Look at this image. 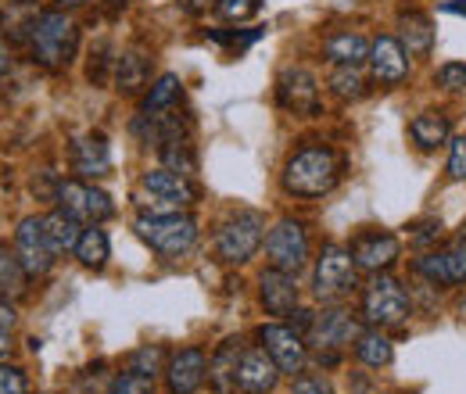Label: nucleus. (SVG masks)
<instances>
[{"mask_svg": "<svg viewBox=\"0 0 466 394\" xmlns=\"http://www.w3.org/2000/svg\"><path fill=\"white\" fill-rule=\"evenodd\" d=\"M29 290V273L22 269L18 255L0 248V301H18Z\"/></svg>", "mask_w": 466, "mask_h": 394, "instance_id": "c756f323", "label": "nucleus"}, {"mask_svg": "<svg viewBox=\"0 0 466 394\" xmlns=\"http://www.w3.org/2000/svg\"><path fill=\"white\" fill-rule=\"evenodd\" d=\"M40 0H7L4 11H0V33L11 40V44H29V33L40 18Z\"/></svg>", "mask_w": 466, "mask_h": 394, "instance_id": "5701e85b", "label": "nucleus"}, {"mask_svg": "<svg viewBox=\"0 0 466 394\" xmlns=\"http://www.w3.org/2000/svg\"><path fill=\"white\" fill-rule=\"evenodd\" d=\"M359 287V269L351 262V251L341 244H327L312 269V294L319 301H341Z\"/></svg>", "mask_w": 466, "mask_h": 394, "instance_id": "423d86ee", "label": "nucleus"}, {"mask_svg": "<svg viewBox=\"0 0 466 394\" xmlns=\"http://www.w3.org/2000/svg\"><path fill=\"white\" fill-rule=\"evenodd\" d=\"M151 83V55L144 47H129L116 61V90L122 97H137L144 94Z\"/></svg>", "mask_w": 466, "mask_h": 394, "instance_id": "412c9836", "label": "nucleus"}, {"mask_svg": "<svg viewBox=\"0 0 466 394\" xmlns=\"http://www.w3.org/2000/svg\"><path fill=\"white\" fill-rule=\"evenodd\" d=\"M108 4H116V7H122V4H129V0H108Z\"/></svg>", "mask_w": 466, "mask_h": 394, "instance_id": "de8ad7c7", "label": "nucleus"}, {"mask_svg": "<svg viewBox=\"0 0 466 394\" xmlns=\"http://www.w3.org/2000/svg\"><path fill=\"white\" fill-rule=\"evenodd\" d=\"M0 394H29V380L18 366L0 362Z\"/></svg>", "mask_w": 466, "mask_h": 394, "instance_id": "4c0bfd02", "label": "nucleus"}, {"mask_svg": "<svg viewBox=\"0 0 466 394\" xmlns=\"http://www.w3.org/2000/svg\"><path fill=\"white\" fill-rule=\"evenodd\" d=\"M240 355H244V344L237 338H227L216 355L208 359V384L216 394H237V366H240Z\"/></svg>", "mask_w": 466, "mask_h": 394, "instance_id": "4be33fe9", "label": "nucleus"}, {"mask_svg": "<svg viewBox=\"0 0 466 394\" xmlns=\"http://www.w3.org/2000/svg\"><path fill=\"white\" fill-rule=\"evenodd\" d=\"M208 377V355L201 348H179L166 366V388L169 394H194Z\"/></svg>", "mask_w": 466, "mask_h": 394, "instance_id": "f3484780", "label": "nucleus"}, {"mask_svg": "<svg viewBox=\"0 0 466 394\" xmlns=\"http://www.w3.org/2000/svg\"><path fill=\"white\" fill-rule=\"evenodd\" d=\"M399 44H402V51L409 57L431 55V47H434V22H431V15H423V11L402 15V22H399Z\"/></svg>", "mask_w": 466, "mask_h": 394, "instance_id": "b1692460", "label": "nucleus"}, {"mask_svg": "<svg viewBox=\"0 0 466 394\" xmlns=\"http://www.w3.org/2000/svg\"><path fill=\"white\" fill-rule=\"evenodd\" d=\"M15 255L22 262V269L29 273V280H44L51 269H55V248L44 233V219L36 216H25L18 229H15Z\"/></svg>", "mask_w": 466, "mask_h": 394, "instance_id": "9b49d317", "label": "nucleus"}, {"mask_svg": "<svg viewBox=\"0 0 466 394\" xmlns=\"http://www.w3.org/2000/svg\"><path fill=\"white\" fill-rule=\"evenodd\" d=\"M262 244H266V258H269L273 269H284V273L298 277L309 266V233L294 219H280L266 233Z\"/></svg>", "mask_w": 466, "mask_h": 394, "instance_id": "9d476101", "label": "nucleus"}, {"mask_svg": "<svg viewBox=\"0 0 466 394\" xmlns=\"http://www.w3.org/2000/svg\"><path fill=\"white\" fill-rule=\"evenodd\" d=\"M183 4H187V11H205V7H208V0H183ZM212 4H216V0H212Z\"/></svg>", "mask_w": 466, "mask_h": 394, "instance_id": "a18cd8bd", "label": "nucleus"}, {"mask_svg": "<svg viewBox=\"0 0 466 394\" xmlns=\"http://www.w3.org/2000/svg\"><path fill=\"white\" fill-rule=\"evenodd\" d=\"M280 366L273 362V355L258 344V348H244L240 366H237V391L244 394H269L280 380Z\"/></svg>", "mask_w": 466, "mask_h": 394, "instance_id": "dca6fc26", "label": "nucleus"}, {"mask_svg": "<svg viewBox=\"0 0 466 394\" xmlns=\"http://www.w3.org/2000/svg\"><path fill=\"white\" fill-rule=\"evenodd\" d=\"M349 251L355 269H362V273H384V269H391L399 262L402 244L388 229H362V233H355Z\"/></svg>", "mask_w": 466, "mask_h": 394, "instance_id": "ddd939ff", "label": "nucleus"}, {"mask_svg": "<svg viewBox=\"0 0 466 394\" xmlns=\"http://www.w3.org/2000/svg\"><path fill=\"white\" fill-rule=\"evenodd\" d=\"M76 258H79V266H86V269H105L108 258H112L108 233H105L101 226H86L83 237H79V244H76Z\"/></svg>", "mask_w": 466, "mask_h": 394, "instance_id": "cd10ccee", "label": "nucleus"}, {"mask_svg": "<svg viewBox=\"0 0 466 394\" xmlns=\"http://www.w3.org/2000/svg\"><path fill=\"white\" fill-rule=\"evenodd\" d=\"M158 158H162L166 169L179 172V176H194L198 172V155H194L190 140H173V144L158 147Z\"/></svg>", "mask_w": 466, "mask_h": 394, "instance_id": "473e14b6", "label": "nucleus"}, {"mask_svg": "<svg viewBox=\"0 0 466 394\" xmlns=\"http://www.w3.org/2000/svg\"><path fill=\"white\" fill-rule=\"evenodd\" d=\"M44 233H47L55 255H68V251H76V244L83 237V223L76 216H68L65 208H55L51 216H44Z\"/></svg>", "mask_w": 466, "mask_h": 394, "instance_id": "bb28decb", "label": "nucleus"}, {"mask_svg": "<svg viewBox=\"0 0 466 394\" xmlns=\"http://www.w3.org/2000/svg\"><path fill=\"white\" fill-rule=\"evenodd\" d=\"M355 359L362 362V366H370V369H384V366H391V359H395V348H391V340L384 338L380 330H362L359 338H355Z\"/></svg>", "mask_w": 466, "mask_h": 394, "instance_id": "c85d7f7f", "label": "nucleus"}, {"mask_svg": "<svg viewBox=\"0 0 466 394\" xmlns=\"http://www.w3.org/2000/svg\"><path fill=\"white\" fill-rule=\"evenodd\" d=\"M79 51V25L65 7H51L36 18L33 33H29V55L40 68L61 72L72 65V57Z\"/></svg>", "mask_w": 466, "mask_h": 394, "instance_id": "f03ea898", "label": "nucleus"}, {"mask_svg": "<svg viewBox=\"0 0 466 394\" xmlns=\"http://www.w3.org/2000/svg\"><path fill=\"white\" fill-rule=\"evenodd\" d=\"M330 90H334L341 101H359V97H366V79H362L359 65H334V72H330Z\"/></svg>", "mask_w": 466, "mask_h": 394, "instance_id": "2f4dec72", "label": "nucleus"}, {"mask_svg": "<svg viewBox=\"0 0 466 394\" xmlns=\"http://www.w3.org/2000/svg\"><path fill=\"white\" fill-rule=\"evenodd\" d=\"M362 334V327H359V319L351 316L349 308H323V312H316L312 316V327H309V348H316V355L323 359V362H338V355L355 344V338Z\"/></svg>", "mask_w": 466, "mask_h": 394, "instance_id": "6e6552de", "label": "nucleus"}, {"mask_svg": "<svg viewBox=\"0 0 466 394\" xmlns=\"http://www.w3.org/2000/svg\"><path fill=\"white\" fill-rule=\"evenodd\" d=\"M151 4H166V0H151Z\"/></svg>", "mask_w": 466, "mask_h": 394, "instance_id": "09e8293b", "label": "nucleus"}, {"mask_svg": "<svg viewBox=\"0 0 466 394\" xmlns=\"http://www.w3.org/2000/svg\"><path fill=\"white\" fill-rule=\"evenodd\" d=\"M277 101L280 108L294 115H316L319 112V79L301 65H288L277 76Z\"/></svg>", "mask_w": 466, "mask_h": 394, "instance_id": "2eb2a0df", "label": "nucleus"}, {"mask_svg": "<svg viewBox=\"0 0 466 394\" xmlns=\"http://www.w3.org/2000/svg\"><path fill=\"white\" fill-rule=\"evenodd\" d=\"M258 298H262L269 316H294V308H298V280L291 273L269 266L258 277Z\"/></svg>", "mask_w": 466, "mask_h": 394, "instance_id": "aec40b11", "label": "nucleus"}, {"mask_svg": "<svg viewBox=\"0 0 466 394\" xmlns=\"http://www.w3.org/2000/svg\"><path fill=\"white\" fill-rule=\"evenodd\" d=\"M58 208H65L68 216H76L79 223L101 226L105 219L116 216V201L108 190L90 187L86 179H61L58 183Z\"/></svg>", "mask_w": 466, "mask_h": 394, "instance_id": "1a4fd4ad", "label": "nucleus"}, {"mask_svg": "<svg viewBox=\"0 0 466 394\" xmlns=\"http://www.w3.org/2000/svg\"><path fill=\"white\" fill-rule=\"evenodd\" d=\"M441 11H449V15H466V0H452V4H445Z\"/></svg>", "mask_w": 466, "mask_h": 394, "instance_id": "c03bdc74", "label": "nucleus"}, {"mask_svg": "<svg viewBox=\"0 0 466 394\" xmlns=\"http://www.w3.org/2000/svg\"><path fill=\"white\" fill-rule=\"evenodd\" d=\"M137 237L158 251L162 258H179L198 244V223L187 212H173V216H140L137 219Z\"/></svg>", "mask_w": 466, "mask_h": 394, "instance_id": "20e7f679", "label": "nucleus"}, {"mask_svg": "<svg viewBox=\"0 0 466 394\" xmlns=\"http://www.w3.org/2000/svg\"><path fill=\"white\" fill-rule=\"evenodd\" d=\"M68 158H72V172L79 179H97V176L112 172V147H108L105 133H86V136L72 140Z\"/></svg>", "mask_w": 466, "mask_h": 394, "instance_id": "a211bd4d", "label": "nucleus"}, {"mask_svg": "<svg viewBox=\"0 0 466 394\" xmlns=\"http://www.w3.org/2000/svg\"><path fill=\"white\" fill-rule=\"evenodd\" d=\"M61 7H83V4H86V0H58Z\"/></svg>", "mask_w": 466, "mask_h": 394, "instance_id": "49530a36", "label": "nucleus"}, {"mask_svg": "<svg viewBox=\"0 0 466 394\" xmlns=\"http://www.w3.org/2000/svg\"><path fill=\"white\" fill-rule=\"evenodd\" d=\"M151 391H155V380L151 377H144L137 369H122V373L112 377V384H108L105 394H151Z\"/></svg>", "mask_w": 466, "mask_h": 394, "instance_id": "f704fd0d", "label": "nucleus"}, {"mask_svg": "<svg viewBox=\"0 0 466 394\" xmlns=\"http://www.w3.org/2000/svg\"><path fill=\"white\" fill-rule=\"evenodd\" d=\"M15 323H18V316H15L11 301H0V355H7V348H11V334H15Z\"/></svg>", "mask_w": 466, "mask_h": 394, "instance_id": "58836bf2", "label": "nucleus"}, {"mask_svg": "<svg viewBox=\"0 0 466 394\" xmlns=\"http://www.w3.org/2000/svg\"><path fill=\"white\" fill-rule=\"evenodd\" d=\"M198 201V187L190 183V176H179L173 169H147L140 176L137 187V205L144 208V216H173L187 212Z\"/></svg>", "mask_w": 466, "mask_h": 394, "instance_id": "7ed1b4c3", "label": "nucleus"}, {"mask_svg": "<svg viewBox=\"0 0 466 394\" xmlns=\"http://www.w3.org/2000/svg\"><path fill=\"white\" fill-rule=\"evenodd\" d=\"M362 319L373 330H388V327H402L409 319V294L406 287L388 277V273H373V280L362 290Z\"/></svg>", "mask_w": 466, "mask_h": 394, "instance_id": "39448f33", "label": "nucleus"}, {"mask_svg": "<svg viewBox=\"0 0 466 394\" xmlns=\"http://www.w3.org/2000/svg\"><path fill=\"white\" fill-rule=\"evenodd\" d=\"M258 340H262V348L273 355V362L280 366V373H288V377L305 373V362H309L305 334H298L288 323H269V327L258 330Z\"/></svg>", "mask_w": 466, "mask_h": 394, "instance_id": "4468645a", "label": "nucleus"}, {"mask_svg": "<svg viewBox=\"0 0 466 394\" xmlns=\"http://www.w3.org/2000/svg\"><path fill=\"white\" fill-rule=\"evenodd\" d=\"M166 348L162 344H144V348H137L133 351V359H129V369H137V373H144V377H158V373H166Z\"/></svg>", "mask_w": 466, "mask_h": 394, "instance_id": "72a5a7b5", "label": "nucleus"}, {"mask_svg": "<svg viewBox=\"0 0 466 394\" xmlns=\"http://www.w3.org/2000/svg\"><path fill=\"white\" fill-rule=\"evenodd\" d=\"M262 11V0H216V15L223 22H248Z\"/></svg>", "mask_w": 466, "mask_h": 394, "instance_id": "c9c22d12", "label": "nucleus"}, {"mask_svg": "<svg viewBox=\"0 0 466 394\" xmlns=\"http://www.w3.org/2000/svg\"><path fill=\"white\" fill-rule=\"evenodd\" d=\"M262 240H266V219L258 212H237L216 233V255L227 266H244L255 258Z\"/></svg>", "mask_w": 466, "mask_h": 394, "instance_id": "0eeeda50", "label": "nucleus"}, {"mask_svg": "<svg viewBox=\"0 0 466 394\" xmlns=\"http://www.w3.org/2000/svg\"><path fill=\"white\" fill-rule=\"evenodd\" d=\"M412 273L420 280H427L431 287H456L466 283V237L452 240L441 251H423L412 262Z\"/></svg>", "mask_w": 466, "mask_h": 394, "instance_id": "f8f14e48", "label": "nucleus"}, {"mask_svg": "<svg viewBox=\"0 0 466 394\" xmlns=\"http://www.w3.org/2000/svg\"><path fill=\"white\" fill-rule=\"evenodd\" d=\"M11 68V51H7V40H4V33H0V76Z\"/></svg>", "mask_w": 466, "mask_h": 394, "instance_id": "37998d69", "label": "nucleus"}, {"mask_svg": "<svg viewBox=\"0 0 466 394\" xmlns=\"http://www.w3.org/2000/svg\"><path fill=\"white\" fill-rule=\"evenodd\" d=\"M151 394H155V391H151Z\"/></svg>", "mask_w": 466, "mask_h": 394, "instance_id": "8fccbe9b", "label": "nucleus"}, {"mask_svg": "<svg viewBox=\"0 0 466 394\" xmlns=\"http://www.w3.org/2000/svg\"><path fill=\"white\" fill-rule=\"evenodd\" d=\"M449 176L452 179H466V136L452 140V151H449Z\"/></svg>", "mask_w": 466, "mask_h": 394, "instance_id": "ea45409f", "label": "nucleus"}, {"mask_svg": "<svg viewBox=\"0 0 466 394\" xmlns=\"http://www.w3.org/2000/svg\"><path fill=\"white\" fill-rule=\"evenodd\" d=\"M409 136L423 147V151H434L438 144H445L452 136V118L445 112H420L409 122Z\"/></svg>", "mask_w": 466, "mask_h": 394, "instance_id": "a878e982", "label": "nucleus"}, {"mask_svg": "<svg viewBox=\"0 0 466 394\" xmlns=\"http://www.w3.org/2000/svg\"><path fill=\"white\" fill-rule=\"evenodd\" d=\"M370 40L362 33H351V29H341V33H330L327 44H323V55L330 65H362L370 61Z\"/></svg>", "mask_w": 466, "mask_h": 394, "instance_id": "393cba45", "label": "nucleus"}, {"mask_svg": "<svg viewBox=\"0 0 466 394\" xmlns=\"http://www.w3.org/2000/svg\"><path fill=\"white\" fill-rule=\"evenodd\" d=\"M341 183V158L327 144L298 147L284 166V190L294 197H327Z\"/></svg>", "mask_w": 466, "mask_h": 394, "instance_id": "f257e3e1", "label": "nucleus"}, {"mask_svg": "<svg viewBox=\"0 0 466 394\" xmlns=\"http://www.w3.org/2000/svg\"><path fill=\"white\" fill-rule=\"evenodd\" d=\"M434 83H438L445 94H466V65H460V61L441 65L438 76H434Z\"/></svg>", "mask_w": 466, "mask_h": 394, "instance_id": "e433bc0d", "label": "nucleus"}, {"mask_svg": "<svg viewBox=\"0 0 466 394\" xmlns=\"http://www.w3.org/2000/svg\"><path fill=\"white\" fill-rule=\"evenodd\" d=\"M179 97H183V83H179V76L166 72V76H158L155 86L147 90V97H144V115L173 112L176 105H179Z\"/></svg>", "mask_w": 466, "mask_h": 394, "instance_id": "7c9ffc66", "label": "nucleus"}, {"mask_svg": "<svg viewBox=\"0 0 466 394\" xmlns=\"http://www.w3.org/2000/svg\"><path fill=\"white\" fill-rule=\"evenodd\" d=\"M370 72L380 86H399L409 76V55L395 36H377L370 47Z\"/></svg>", "mask_w": 466, "mask_h": 394, "instance_id": "6ab92c4d", "label": "nucleus"}, {"mask_svg": "<svg viewBox=\"0 0 466 394\" xmlns=\"http://www.w3.org/2000/svg\"><path fill=\"white\" fill-rule=\"evenodd\" d=\"M291 394H334V391H330V384L323 377H298Z\"/></svg>", "mask_w": 466, "mask_h": 394, "instance_id": "a19ab883", "label": "nucleus"}, {"mask_svg": "<svg viewBox=\"0 0 466 394\" xmlns=\"http://www.w3.org/2000/svg\"><path fill=\"white\" fill-rule=\"evenodd\" d=\"M420 233H412V248H431V244H438V237H441V223H420L416 226Z\"/></svg>", "mask_w": 466, "mask_h": 394, "instance_id": "79ce46f5", "label": "nucleus"}]
</instances>
